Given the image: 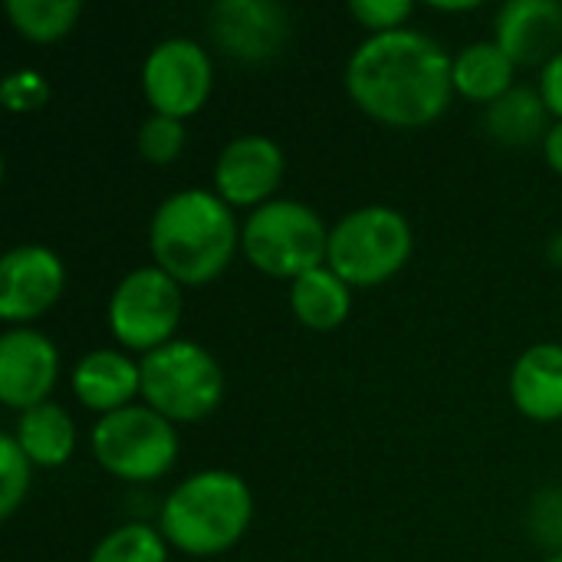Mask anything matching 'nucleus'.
<instances>
[{"mask_svg": "<svg viewBox=\"0 0 562 562\" xmlns=\"http://www.w3.org/2000/svg\"><path fill=\"white\" fill-rule=\"evenodd\" d=\"M448 49L422 30L372 33L346 63V89L362 112L385 125L418 128L435 122L454 92Z\"/></svg>", "mask_w": 562, "mask_h": 562, "instance_id": "nucleus-1", "label": "nucleus"}, {"mask_svg": "<svg viewBox=\"0 0 562 562\" xmlns=\"http://www.w3.org/2000/svg\"><path fill=\"white\" fill-rule=\"evenodd\" d=\"M237 240L240 234L231 204L217 191L204 188H188L165 198L148 227L155 267L181 286L214 280L231 263Z\"/></svg>", "mask_w": 562, "mask_h": 562, "instance_id": "nucleus-2", "label": "nucleus"}, {"mask_svg": "<svg viewBox=\"0 0 562 562\" xmlns=\"http://www.w3.org/2000/svg\"><path fill=\"white\" fill-rule=\"evenodd\" d=\"M254 497L234 471H198L184 477L161 504V537L188 557H217L250 527Z\"/></svg>", "mask_w": 562, "mask_h": 562, "instance_id": "nucleus-3", "label": "nucleus"}, {"mask_svg": "<svg viewBox=\"0 0 562 562\" xmlns=\"http://www.w3.org/2000/svg\"><path fill=\"white\" fill-rule=\"evenodd\" d=\"M240 247L257 270L296 280L323 267L329 231L310 204L280 198L250 211L240 227Z\"/></svg>", "mask_w": 562, "mask_h": 562, "instance_id": "nucleus-4", "label": "nucleus"}, {"mask_svg": "<svg viewBox=\"0 0 562 562\" xmlns=\"http://www.w3.org/2000/svg\"><path fill=\"white\" fill-rule=\"evenodd\" d=\"M412 257V224L389 204L349 211L329 231L326 263L349 286H375L395 277Z\"/></svg>", "mask_w": 562, "mask_h": 562, "instance_id": "nucleus-5", "label": "nucleus"}, {"mask_svg": "<svg viewBox=\"0 0 562 562\" xmlns=\"http://www.w3.org/2000/svg\"><path fill=\"white\" fill-rule=\"evenodd\" d=\"M142 398L148 408L175 422L207 418L224 395V372L217 359L191 339H171L142 362Z\"/></svg>", "mask_w": 562, "mask_h": 562, "instance_id": "nucleus-6", "label": "nucleus"}, {"mask_svg": "<svg viewBox=\"0 0 562 562\" xmlns=\"http://www.w3.org/2000/svg\"><path fill=\"white\" fill-rule=\"evenodd\" d=\"M92 454L119 481L148 484L178 461V431L155 408L128 405L95 422Z\"/></svg>", "mask_w": 562, "mask_h": 562, "instance_id": "nucleus-7", "label": "nucleus"}, {"mask_svg": "<svg viewBox=\"0 0 562 562\" xmlns=\"http://www.w3.org/2000/svg\"><path fill=\"white\" fill-rule=\"evenodd\" d=\"M184 296L181 283L161 267H138L119 280L109 296V326L112 336L138 352H155L175 339L181 323Z\"/></svg>", "mask_w": 562, "mask_h": 562, "instance_id": "nucleus-8", "label": "nucleus"}, {"mask_svg": "<svg viewBox=\"0 0 562 562\" xmlns=\"http://www.w3.org/2000/svg\"><path fill=\"white\" fill-rule=\"evenodd\" d=\"M142 86L158 115H194L214 86L211 53L191 36H168L151 46L142 66Z\"/></svg>", "mask_w": 562, "mask_h": 562, "instance_id": "nucleus-9", "label": "nucleus"}, {"mask_svg": "<svg viewBox=\"0 0 562 562\" xmlns=\"http://www.w3.org/2000/svg\"><path fill=\"white\" fill-rule=\"evenodd\" d=\"M214 46L244 63L273 59L290 40V13L273 0H217L207 10Z\"/></svg>", "mask_w": 562, "mask_h": 562, "instance_id": "nucleus-10", "label": "nucleus"}, {"mask_svg": "<svg viewBox=\"0 0 562 562\" xmlns=\"http://www.w3.org/2000/svg\"><path fill=\"white\" fill-rule=\"evenodd\" d=\"M63 260L43 244H23L0 260V319L30 323L43 316L63 293Z\"/></svg>", "mask_w": 562, "mask_h": 562, "instance_id": "nucleus-11", "label": "nucleus"}, {"mask_svg": "<svg viewBox=\"0 0 562 562\" xmlns=\"http://www.w3.org/2000/svg\"><path fill=\"white\" fill-rule=\"evenodd\" d=\"M59 375V352L49 336L20 326L0 336V402L26 412L49 402Z\"/></svg>", "mask_w": 562, "mask_h": 562, "instance_id": "nucleus-12", "label": "nucleus"}, {"mask_svg": "<svg viewBox=\"0 0 562 562\" xmlns=\"http://www.w3.org/2000/svg\"><path fill=\"white\" fill-rule=\"evenodd\" d=\"M286 158L283 148L267 135H237L231 138L214 165V188L234 207L267 204L283 178Z\"/></svg>", "mask_w": 562, "mask_h": 562, "instance_id": "nucleus-13", "label": "nucleus"}, {"mask_svg": "<svg viewBox=\"0 0 562 562\" xmlns=\"http://www.w3.org/2000/svg\"><path fill=\"white\" fill-rule=\"evenodd\" d=\"M494 43L517 66H547L562 43L560 0H507L494 16Z\"/></svg>", "mask_w": 562, "mask_h": 562, "instance_id": "nucleus-14", "label": "nucleus"}, {"mask_svg": "<svg viewBox=\"0 0 562 562\" xmlns=\"http://www.w3.org/2000/svg\"><path fill=\"white\" fill-rule=\"evenodd\" d=\"M72 389L86 408L112 415L119 408H128L132 398L142 392V369L125 352L95 349L76 362Z\"/></svg>", "mask_w": 562, "mask_h": 562, "instance_id": "nucleus-15", "label": "nucleus"}, {"mask_svg": "<svg viewBox=\"0 0 562 562\" xmlns=\"http://www.w3.org/2000/svg\"><path fill=\"white\" fill-rule=\"evenodd\" d=\"M514 405L533 422L562 418V346L537 342L530 346L510 372Z\"/></svg>", "mask_w": 562, "mask_h": 562, "instance_id": "nucleus-16", "label": "nucleus"}, {"mask_svg": "<svg viewBox=\"0 0 562 562\" xmlns=\"http://www.w3.org/2000/svg\"><path fill=\"white\" fill-rule=\"evenodd\" d=\"M484 128L491 132L494 142H504V145H527V142L547 138V132L553 128L550 105L540 89L514 86L487 105Z\"/></svg>", "mask_w": 562, "mask_h": 562, "instance_id": "nucleus-17", "label": "nucleus"}, {"mask_svg": "<svg viewBox=\"0 0 562 562\" xmlns=\"http://www.w3.org/2000/svg\"><path fill=\"white\" fill-rule=\"evenodd\" d=\"M13 438H16V445L23 448V454L33 464L59 468V464H66L72 458L76 425H72V418H69L66 408H59L53 402H43L36 408L20 412L16 428H13Z\"/></svg>", "mask_w": 562, "mask_h": 562, "instance_id": "nucleus-18", "label": "nucleus"}, {"mask_svg": "<svg viewBox=\"0 0 562 562\" xmlns=\"http://www.w3.org/2000/svg\"><path fill=\"white\" fill-rule=\"evenodd\" d=\"M514 69L517 63L494 43V40H477L468 43L454 59H451V76L454 89L474 102H494L507 89H514Z\"/></svg>", "mask_w": 562, "mask_h": 562, "instance_id": "nucleus-19", "label": "nucleus"}, {"mask_svg": "<svg viewBox=\"0 0 562 562\" xmlns=\"http://www.w3.org/2000/svg\"><path fill=\"white\" fill-rule=\"evenodd\" d=\"M290 306L296 313V319L310 329H336L342 326V319L349 316L352 306V290L349 283L329 270V267H316L303 277L293 280L290 286Z\"/></svg>", "mask_w": 562, "mask_h": 562, "instance_id": "nucleus-20", "label": "nucleus"}, {"mask_svg": "<svg viewBox=\"0 0 562 562\" xmlns=\"http://www.w3.org/2000/svg\"><path fill=\"white\" fill-rule=\"evenodd\" d=\"M82 3L79 0H7V16L16 26V33L49 43L72 30L79 20Z\"/></svg>", "mask_w": 562, "mask_h": 562, "instance_id": "nucleus-21", "label": "nucleus"}, {"mask_svg": "<svg viewBox=\"0 0 562 562\" xmlns=\"http://www.w3.org/2000/svg\"><path fill=\"white\" fill-rule=\"evenodd\" d=\"M89 562H168V540L148 524H125L95 543Z\"/></svg>", "mask_w": 562, "mask_h": 562, "instance_id": "nucleus-22", "label": "nucleus"}, {"mask_svg": "<svg viewBox=\"0 0 562 562\" xmlns=\"http://www.w3.org/2000/svg\"><path fill=\"white\" fill-rule=\"evenodd\" d=\"M30 458L16 445L13 431L0 435V517H13L30 491Z\"/></svg>", "mask_w": 562, "mask_h": 562, "instance_id": "nucleus-23", "label": "nucleus"}, {"mask_svg": "<svg viewBox=\"0 0 562 562\" xmlns=\"http://www.w3.org/2000/svg\"><path fill=\"white\" fill-rule=\"evenodd\" d=\"M184 148V125L181 119L171 115H158L151 112L142 128H138V151L145 161L151 165H171Z\"/></svg>", "mask_w": 562, "mask_h": 562, "instance_id": "nucleus-24", "label": "nucleus"}, {"mask_svg": "<svg viewBox=\"0 0 562 562\" xmlns=\"http://www.w3.org/2000/svg\"><path fill=\"white\" fill-rule=\"evenodd\" d=\"M349 10L372 33H389V30H402V23L412 16L415 7L408 0H352Z\"/></svg>", "mask_w": 562, "mask_h": 562, "instance_id": "nucleus-25", "label": "nucleus"}, {"mask_svg": "<svg viewBox=\"0 0 562 562\" xmlns=\"http://www.w3.org/2000/svg\"><path fill=\"white\" fill-rule=\"evenodd\" d=\"M540 92L550 105L553 115H560L562 122V49L543 66V76H540Z\"/></svg>", "mask_w": 562, "mask_h": 562, "instance_id": "nucleus-26", "label": "nucleus"}, {"mask_svg": "<svg viewBox=\"0 0 562 562\" xmlns=\"http://www.w3.org/2000/svg\"><path fill=\"white\" fill-rule=\"evenodd\" d=\"M543 151H547L550 168L562 175V122H557V125L547 132V138H543Z\"/></svg>", "mask_w": 562, "mask_h": 562, "instance_id": "nucleus-27", "label": "nucleus"}, {"mask_svg": "<svg viewBox=\"0 0 562 562\" xmlns=\"http://www.w3.org/2000/svg\"><path fill=\"white\" fill-rule=\"evenodd\" d=\"M431 7H435V10H474L477 0H468V3H441V0H435Z\"/></svg>", "mask_w": 562, "mask_h": 562, "instance_id": "nucleus-28", "label": "nucleus"}, {"mask_svg": "<svg viewBox=\"0 0 562 562\" xmlns=\"http://www.w3.org/2000/svg\"><path fill=\"white\" fill-rule=\"evenodd\" d=\"M547 562H562V553H557V557H550V560Z\"/></svg>", "mask_w": 562, "mask_h": 562, "instance_id": "nucleus-29", "label": "nucleus"}]
</instances>
